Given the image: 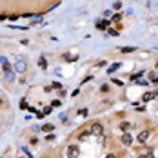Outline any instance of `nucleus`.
I'll use <instances>...</instances> for the list:
<instances>
[{
  "label": "nucleus",
  "instance_id": "obj_1",
  "mask_svg": "<svg viewBox=\"0 0 158 158\" xmlns=\"http://www.w3.org/2000/svg\"><path fill=\"white\" fill-rule=\"evenodd\" d=\"M78 155H80L78 145H69L67 147V156L69 158H78Z\"/></svg>",
  "mask_w": 158,
  "mask_h": 158
},
{
  "label": "nucleus",
  "instance_id": "obj_2",
  "mask_svg": "<svg viewBox=\"0 0 158 158\" xmlns=\"http://www.w3.org/2000/svg\"><path fill=\"white\" fill-rule=\"evenodd\" d=\"M89 131H91V133H93V134H102V131H104V127H102V125H100V124H93V125H91V129H89Z\"/></svg>",
  "mask_w": 158,
  "mask_h": 158
},
{
  "label": "nucleus",
  "instance_id": "obj_3",
  "mask_svg": "<svg viewBox=\"0 0 158 158\" xmlns=\"http://www.w3.org/2000/svg\"><path fill=\"white\" fill-rule=\"evenodd\" d=\"M122 144H124V145H131V144H133V136H131L129 133H124V136H122Z\"/></svg>",
  "mask_w": 158,
  "mask_h": 158
},
{
  "label": "nucleus",
  "instance_id": "obj_4",
  "mask_svg": "<svg viewBox=\"0 0 158 158\" xmlns=\"http://www.w3.org/2000/svg\"><path fill=\"white\" fill-rule=\"evenodd\" d=\"M156 96H158L156 91H151V93H145L142 100H144V102H149V100H153V98H156Z\"/></svg>",
  "mask_w": 158,
  "mask_h": 158
},
{
  "label": "nucleus",
  "instance_id": "obj_5",
  "mask_svg": "<svg viewBox=\"0 0 158 158\" xmlns=\"http://www.w3.org/2000/svg\"><path fill=\"white\" fill-rule=\"evenodd\" d=\"M0 62H2V66H4V71L7 73V80H11V66H9L5 60H0Z\"/></svg>",
  "mask_w": 158,
  "mask_h": 158
},
{
  "label": "nucleus",
  "instance_id": "obj_6",
  "mask_svg": "<svg viewBox=\"0 0 158 158\" xmlns=\"http://www.w3.org/2000/svg\"><path fill=\"white\" fill-rule=\"evenodd\" d=\"M147 138H149V133H147V131H144V133H140V134H138V142H142V144H144Z\"/></svg>",
  "mask_w": 158,
  "mask_h": 158
},
{
  "label": "nucleus",
  "instance_id": "obj_7",
  "mask_svg": "<svg viewBox=\"0 0 158 158\" xmlns=\"http://www.w3.org/2000/svg\"><path fill=\"white\" fill-rule=\"evenodd\" d=\"M107 26H109V22H107V20H104V22H98V26H96V27H98V29H102V31H104V29H106V27H107Z\"/></svg>",
  "mask_w": 158,
  "mask_h": 158
},
{
  "label": "nucleus",
  "instance_id": "obj_8",
  "mask_svg": "<svg viewBox=\"0 0 158 158\" xmlns=\"http://www.w3.org/2000/svg\"><path fill=\"white\" fill-rule=\"evenodd\" d=\"M42 131H55V125L53 124H45V125H42Z\"/></svg>",
  "mask_w": 158,
  "mask_h": 158
},
{
  "label": "nucleus",
  "instance_id": "obj_9",
  "mask_svg": "<svg viewBox=\"0 0 158 158\" xmlns=\"http://www.w3.org/2000/svg\"><path fill=\"white\" fill-rule=\"evenodd\" d=\"M129 127H131V125H129V122H122V124H120V129H122V131H125V133H127V129H129Z\"/></svg>",
  "mask_w": 158,
  "mask_h": 158
},
{
  "label": "nucleus",
  "instance_id": "obj_10",
  "mask_svg": "<svg viewBox=\"0 0 158 158\" xmlns=\"http://www.w3.org/2000/svg\"><path fill=\"white\" fill-rule=\"evenodd\" d=\"M118 67H120V64H113V66H111V67L107 69V73H115V71H116Z\"/></svg>",
  "mask_w": 158,
  "mask_h": 158
},
{
  "label": "nucleus",
  "instance_id": "obj_11",
  "mask_svg": "<svg viewBox=\"0 0 158 158\" xmlns=\"http://www.w3.org/2000/svg\"><path fill=\"white\" fill-rule=\"evenodd\" d=\"M38 66L42 67V69H45V67H47V62H45V58H40V60H38Z\"/></svg>",
  "mask_w": 158,
  "mask_h": 158
},
{
  "label": "nucleus",
  "instance_id": "obj_12",
  "mask_svg": "<svg viewBox=\"0 0 158 158\" xmlns=\"http://www.w3.org/2000/svg\"><path fill=\"white\" fill-rule=\"evenodd\" d=\"M64 60H66V62H75L77 58H75V56H71V55H64Z\"/></svg>",
  "mask_w": 158,
  "mask_h": 158
},
{
  "label": "nucleus",
  "instance_id": "obj_13",
  "mask_svg": "<svg viewBox=\"0 0 158 158\" xmlns=\"http://www.w3.org/2000/svg\"><path fill=\"white\" fill-rule=\"evenodd\" d=\"M16 69H18V71L22 73V71L26 69V64H24V62H18V64H16Z\"/></svg>",
  "mask_w": 158,
  "mask_h": 158
},
{
  "label": "nucleus",
  "instance_id": "obj_14",
  "mask_svg": "<svg viewBox=\"0 0 158 158\" xmlns=\"http://www.w3.org/2000/svg\"><path fill=\"white\" fill-rule=\"evenodd\" d=\"M89 134H91V131H89V129H87L85 133H80V140H84V138H87Z\"/></svg>",
  "mask_w": 158,
  "mask_h": 158
},
{
  "label": "nucleus",
  "instance_id": "obj_15",
  "mask_svg": "<svg viewBox=\"0 0 158 158\" xmlns=\"http://www.w3.org/2000/svg\"><path fill=\"white\" fill-rule=\"evenodd\" d=\"M120 51H122V53H131V51H134V47H122Z\"/></svg>",
  "mask_w": 158,
  "mask_h": 158
},
{
  "label": "nucleus",
  "instance_id": "obj_16",
  "mask_svg": "<svg viewBox=\"0 0 158 158\" xmlns=\"http://www.w3.org/2000/svg\"><path fill=\"white\" fill-rule=\"evenodd\" d=\"M60 104H62L60 100H53V102H51V107H60Z\"/></svg>",
  "mask_w": 158,
  "mask_h": 158
},
{
  "label": "nucleus",
  "instance_id": "obj_17",
  "mask_svg": "<svg viewBox=\"0 0 158 158\" xmlns=\"http://www.w3.org/2000/svg\"><path fill=\"white\" fill-rule=\"evenodd\" d=\"M51 109H53L51 106H49V107H44V111H42V115H49V113H51Z\"/></svg>",
  "mask_w": 158,
  "mask_h": 158
},
{
  "label": "nucleus",
  "instance_id": "obj_18",
  "mask_svg": "<svg viewBox=\"0 0 158 158\" xmlns=\"http://www.w3.org/2000/svg\"><path fill=\"white\" fill-rule=\"evenodd\" d=\"M78 115H80V116H87V109H80Z\"/></svg>",
  "mask_w": 158,
  "mask_h": 158
},
{
  "label": "nucleus",
  "instance_id": "obj_19",
  "mask_svg": "<svg viewBox=\"0 0 158 158\" xmlns=\"http://www.w3.org/2000/svg\"><path fill=\"white\" fill-rule=\"evenodd\" d=\"M140 77H142V73H134V75H133L131 78H133V80H138V78H140Z\"/></svg>",
  "mask_w": 158,
  "mask_h": 158
},
{
  "label": "nucleus",
  "instance_id": "obj_20",
  "mask_svg": "<svg viewBox=\"0 0 158 158\" xmlns=\"http://www.w3.org/2000/svg\"><path fill=\"white\" fill-rule=\"evenodd\" d=\"M138 84H140V85H144V87H147V82H145V80H138Z\"/></svg>",
  "mask_w": 158,
  "mask_h": 158
},
{
  "label": "nucleus",
  "instance_id": "obj_21",
  "mask_svg": "<svg viewBox=\"0 0 158 158\" xmlns=\"http://www.w3.org/2000/svg\"><path fill=\"white\" fill-rule=\"evenodd\" d=\"M51 87H53V89H62V85H60V84H53Z\"/></svg>",
  "mask_w": 158,
  "mask_h": 158
},
{
  "label": "nucleus",
  "instance_id": "obj_22",
  "mask_svg": "<svg viewBox=\"0 0 158 158\" xmlns=\"http://www.w3.org/2000/svg\"><path fill=\"white\" fill-rule=\"evenodd\" d=\"M113 18H115V20H116V22H118L120 18H122V15H120V13H116V15H115V16H113Z\"/></svg>",
  "mask_w": 158,
  "mask_h": 158
},
{
  "label": "nucleus",
  "instance_id": "obj_23",
  "mask_svg": "<svg viewBox=\"0 0 158 158\" xmlns=\"http://www.w3.org/2000/svg\"><path fill=\"white\" fill-rule=\"evenodd\" d=\"M106 158H116V156H115V155H107Z\"/></svg>",
  "mask_w": 158,
  "mask_h": 158
},
{
  "label": "nucleus",
  "instance_id": "obj_24",
  "mask_svg": "<svg viewBox=\"0 0 158 158\" xmlns=\"http://www.w3.org/2000/svg\"><path fill=\"white\" fill-rule=\"evenodd\" d=\"M156 67H158V64H156Z\"/></svg>",
  "mask_w": 158,
  "mask_h": 158
}]
</instances>
